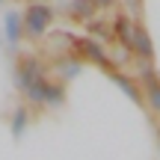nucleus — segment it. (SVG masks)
Returning a JSON list of instances; mask_svg holds the SVG:
<instances>
[{
	"label": "nucleus",
	"mask_w": 160,
	"mask_h": 160,
	"mask_svg": "<svg viewBox=\"0 0 160 160\" xmlns=\"http://www.w3.org/2000/svg\"><path fill=\"white\" fill-rule=\"evenodd\" d=\"M51 21H53V9L45 6V3H33L24 12V30H27L30 36H42L51 27Z\"/></svg>",
	"instance_id": "nucleus-1"
},
{
	"label": "nucleus",
	"mask_w": 160,
	"mask_h": 160,
	"mask_svg": "<svg viewBox=\"0 0 160 160\" xmlns=\"http://www.w3.org/2000/svg\"><path fill=\"white\" fill-rule=\"evenodd\" d=\"M74 45H77L80 57H86V59H89V62H95V65H101V68H110V71H113V62H110L107 51H104V48L98 45L95 39H77Z\"/></svg>",
	"instance_id": "nucleus-2"
},
{
	"label": "nucleus",
	"mask_w": 160,
	"mask_h": 160,
	"mask_svg": "<svg viewBox=\"0 0 160 160\" xmlns=\"http://www.w3.org/2000/svg\"><path fill=\"white\" fill-rule=\"evenodd\" d=\"M42 71H45V68H42V62H39L36 57H24L21 62H18V77H15V80H18V86H21V89H30L36 80L45 77Z\"/></svg>",
	"instance_id": "nucleus-3"
},
{
	"label": "nucleus",
	"mask_w": 160,
	"mask_h": 160,
	"mask_svg": "<svg viewBox=\"0 0 160 160\" xmlns=\"http://www.w3.org/2000/svg\"><path fill=\"white\" fill-rule=\"evenodd\" d=\"M133 18L128 15V12H122V15H116V21H113V30H116V39L122 42V48H125L128 53L133 51Z\"/></svg>",
	"instance_id": "nucleus-4"
},
{
	"label": "nucleus",
	"mask_w": 160,
	"mask_h": 160,
	"mask_svg": "<svg viewBox=\"0 0 160 160\" xmlns=\"http://www.w3.org/2000/svg\"><path fill=\"white\" fill-rule=\"evenodd\" d=\"M142 83H145V95H148L151 110L160 113V80H157V74H154V68H148V65L142 68Z\"/></svg>",
	"instance_id": "nucleus-5"
},
{
	"label": "nucleus",
	"mask_w": 160,
	"mask_h": 160,
	"mask_svg": "<svg viewBox=\"0 0 160 160\" xmlns=\"http://www.w3.org/2000/svg\"><path fill=\"white\" fill-rule=\"evenodd\" d=\"M133 51H137L142 59H151V57H154V45H151V36H148V30H145L142 24H137V27H133Z\"/></svg>",
	"instance_id": "nucleus-6"
},
{
	"label": "nucleus",
	"mask_w": 160,
	"mask_h": 160,
	"mask_svg": "<svg viewBox=\"0 0 160 160\" xmlns=\"http://www.w3.org/2000/svg\"><path fill=\"white\" fill-rule=\"evenodd\" d=\"M110 77H113V83H116V86H119V89H122V92H125V95H128V98H131V101H133V104H142V92H139V86H137V83H133V80H131V77H125V74H122V71H116V68H113V71H110Z\"/></svg>",
	"instance_id": "nucleus-7"
},
{
	"label": "nucleus",
	"mask_w": 160,
	"mask_h": 160,
	"mask_svg": "<svg viewBox=\"0 0 160 160\" xmlns=\"http://www.w3.org/2000/svg\"><path fill=\"white\" fill-rule=\"evenodd\" d=\"M68 12L74 18H86V21H89L92 12H95V3H92V0H74V3L68 6Z\"/></svg>",
	"instance_id": "nucleus-8"
},
{
	"label": "nucleus",
	"mask_w": 160,
	"mask_h": 160,
	"mask_svg": "<svg viewBox=\"0 0 160 160\" xmlns=\"http://www.w3.org/2000/svg\"><path fill=\"white\" fill-rule=\"evenodd\" d=\"M42 104H48V107H57V104H62V86L48 83V80H45V101H42Z\"/></svg>",
	"instance_id": "nucleus-9"
},
{
	"label": "nucleus",
	"mask_w": 160,
	"mask_h": 160,
	"mask_svg": "<svg viewBox=\"0 0 160 160\" xmlns=\"http://www.w3.org/2000/svg\"><path fill=\"white\" fill-rule=\"evenodd\" d=\"M18 33H21V18H18V15H9V18H6V36H9L12 45L18 42Z\"/></svg>",
	"instance_id": "nucleus-10"
},
{
	"label": "nucleus",
	"mask_w": 160,
	"mask_h": 160,
	"mask_svg": "<svg viewBox=\"0 0 160 160\" xmlns=\"http://www.w3.org/2000/svg\"><path fill=\"white\" fill-rule=\"evenodd\" d=\"M24 125H27V110H18L15 113V125H12V133L18 137V133L24 131Z\"/></svg>",
	"instance_id": "nucleus-11"
},
{
	"label": "nucleus",
	"mask_w": 160,
	"mask_h": 160,
	"mask_svg": "<svg viewBox=\"0 0 160 160\" xmlns=\"http://www.w3.org/2000/svg\"><path fill=\"white\" fill-rule=\"evenodd\" d=\"M59 71H62V77H74L77 71H80V62H74V59H71V62H62Z\"/></svg>",
	"instance_id": "nucleus-12"
},
{
	"label": "nucleus",
	"mask_w": 160,
	"mask_h": 160,
	"mask_svg": "<svg viewBox=\"0 0 160 160\" xmlns=\"http://www.w3.org/2000/svg\"><path fill=\"white\" fill-rule=\"evenodd\" d=\"M89 33H92V36H98V39H101V36H107V27H104L101 21H92V18H89Z\"/></svg>",
	"instance_id": "nucleus-13"
},
{
	"label": "nucleus",
	"mask_w": 160,
	"mask_h": 160,
	"mask_svg": "<svg viewBox=\"0 0 160 160\" xmlns=\"http://www.w3.org/2000/svg\"><path fill=\"white\" fill-rule=\"evenodd\" d=\"M92 3H95V9H98V6H113L116 0H92Z\"/></svg>",
	"instance_id": "nucleus-14"
},
{
	"label": "nucleus",
	"mask_w": 160,
	"mask_h": 160,
	"mask_svg": "<svg viewBox=\"0 0 160 160\" xmlns=\"http://www.w3.org/2000/svg\"><path fill=\"white\" fill-rule=\"evenodd\" d=\"M0 3H3V0H0Z\"/></svg>",
	"instance_id": "nucleus-15"
}]
</instances>
